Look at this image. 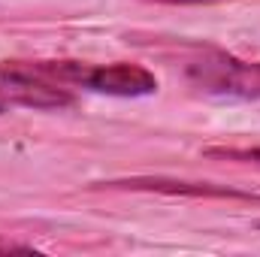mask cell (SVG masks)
I'll return each instance as SVG.
<instances>
[{"instance_id": "3", "label": "cell", "mask_w": 260, "mask_h": 257, "mask_svg": "<svg viewBox=\"0 0 260 257\" xmlns=\"http://www.w3.org/2000/svg\"><path fill=\"white\" fill-rule=\"evenodd\" d=\"M0 103L21 109H67L76 103V94L73 88L52 79L37 61H3Z\"/></svg>"}, {"instance_id": "1", "label": "cell", "mask_w": 260, "mask_h": 257, "mask_svg": "<svg viewBox=\"0 0 260 257\" xmlns=\"http://www.w3.org/2000/svg\"><path fill=\"white\" fill-rule=\"evenodd\" d=\"M52 79L67 88H82L109 97H148L157 94V76L142 64H91V61H37Z\"/></svg>"}, {"instance_id": "2", "label": "cell", "mask_w": 260, "mask_h": 257, "mask_svg": "<svg viewBox=\"0 0 260 257\" xmlns=\"http://www.w3.org/2000/svg\"><path fill=\"white\" fill-rule=\"evenodd\" d=\"M185 79L191 88L212 97L260 100V61L236 58L224 49H197L185 61Z\"/></svg>"}, {"instance_id": "5", "label": "cell", "mask_w": 260, "mask_h": 257, "mask_svg": "<svg viewBox=\"0 0 260 257\" xmlns=\"http://www.w3.org/2000/svg\"><path fill=\"white\" fill-rule=\"evenodd\" d=\"M203 157H218V160H245V164H260V148H242V145H206Z\"/></svg>"}, {"instance_id": "4", "label": "cell", "mask_w": 260, "mask_h": 257, "mask_svg": "<svg viewBox=\"0 0 260 257\" xmlns=\"http://www.w3.org/2000/svg\"><path fill=\"white\" fill-rule=\"evenodd\" d=\"M103 188H127V191H157V194H185V197H218V200H260L254 191H236L227 185H212V182H179V179H164V176H133V179H112L100 182Z\"/></svg>"}, {"instance_id": "8", "label": "cell", "mask_w": 260, "mask_h": 257, "mask_svg": "<svg viewBox=\"0 0 260 257\" xmlns=\"http://www.w3.org/2000/svg\"><path fill=\"white\" fill-rule=\"evenodd\" d=\"M257 227H260V221H257Z\"/></svg>"}, {"instance_id": "6", "label": "cell", "mask_w": 260, "mask_h": 257, "mask_svg": "<svg viewBox=\"0 0 260 257\" xmlns=\"http://www.w3.org/2000/svg\"><path fill=\"white\" fill-rule=\"evenodd\" d=\"M151 3H170V6H200V3H224V0H151Z\"/></svg>"}, {"instance_id": "7", "label": "cell", "mask_w": 260, "mask_h": 257, "mask_svg": "<svg viewBox=\"0 0 260 257\" xmlns=\"http://www.w3.org/2000/svg\"><path fill=\"white\" fill-rule=\"evenodd\" d=\"M3 109H6V106H3V103H0V112H3Z\"/></svg>"}]
</instances>
